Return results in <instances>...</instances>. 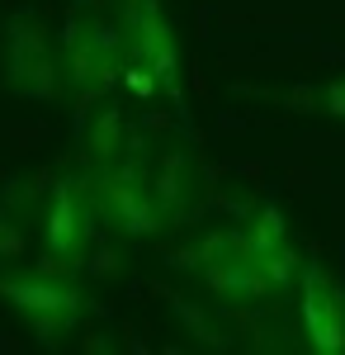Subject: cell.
<instances>
[{"instance_id": "7", "label": "cell", "mask_w": 345, "mask_h": 355, "mask_svg": "<svg viewBox=\"0 0 345 355\" xmlns=\"http://www.w3.org/2000/svg\"><path fill=\"white\" fill-rule=\"evenodd\" d=\"M123 28H128V57L147 62V67L157 71L161 90H175V67H180V57H175V33L166 24V15L157 10V0H133Z\"/></svg>"}, {"instance_id": "6", "label": "cell", "mask_w": 345, "mask_h": 355, "mask_svg": "<svg viewBox=\"0 0 345 355\" xmlns=\"http://www.w3.org/2000/svg\"><path fill=\"white\" fill-rule=\"evenodd\" d=\"M57 67L53 62V48H48V28L33 24V19H19L10 28V71L5 81L10 90H19L28 100H48L57 90Z\"/></svg>"}, {"instance_id": "5", "label": "cell", "mask_w": 345, "mask_h": 355, "mask_svg": "<svg viewBox=\"0 0 345 355\" xmlns=\"http://www.w3.org/2000/svg\"><path fill=\"white\" fill-rule=\"evenodd\" d=\"M303 327L308 346L321 355L345 351V294L321 266H303Z\"/></svg>"}, {"instance_id": "9", "label": "cell", "mask_w": 345, "mask_h": 355, "mask_svg": "<svg viewBox=\"0 0 345 355\" xmlns=\"http://www.w3.org/2000/svg\"><path fill=\"white\" fill-rule=\"evenodd\" d=\"M246 242H251V251L265 261L269 251H279V246H289L284 242V218L274 214V209H260L256 218H251V227H246Z\"/></svg>"}, {"instance_id": "3", "label": "cell", "mask_w": 345, "mask_h": 355, "mask_svg": "<svg viewBox=\"0 0 345 355\" xmlns=\"http://www.w3.org/2000/svg\"><path fill=\"white\" fill-rule=\"evenodd\" d=\"M95 199L105 204V214L123 232H133V237H147V232H157L161 227V194L157 185L133 171V166H114L95 175Z\"/></svg>"}, {"instance_id": "8", "label": "cell", "mask_w": 345, "mask_h": 355, "mask_svg": "<svg viewBox=\"0 0 345 355\" xmlns=\"http://www.w3.org/2000/svg\"><path fill=\"white\" fill-rule=\"evenodd\" d=\"M118 147H123V114H118V110H100V114H95V123H90V133H85V152H90V162L109 166L114 157H118Z\"/></svg>"}, {"instance_id": "4", "label": "cell", "mask_w": 345, "mask_h": 355, "mask_svg": "<svg viewBox=\"0 0 345 355\" xmlns=\"http://www.w3.org/2000/svg\"><path fill=\"white\" fill-rule=\"evenodd\" d=\"M90 194L95 180H62L48 199V214H43V246L57 266H71L85 256L90 242Z\"/></svg>"}, {"instance_id": "1", "label": "cell", "mask_w": 345, "mask_h": 355, "mask_svg": "<svg viewBox=\"0 0 345 355\" xmlns=\"http://www.w3.org/2000/svg\"><path fill=\"white\" fill-rule=\"evenodd\" d=\"M123 53H128V38H123L118 24H109V19H71L62 76L85 95H105L123 71V62H118Z\"/></svg>"}, {"instance_id": "2", "label": "cell", "mask_w": 345, "mask_h": 355, "mask_svg": "<svg viewBox=\"0 0 345 355\" xmlns=\"http://www.w3.org/2000/svg\"><path fill=\"white\" fill-rule=\"evenodd\" d=\"M0 299H10L33 327L43 331V341H57L62 331L80 318V289L62 275H0Z\"/></svg>"}, {"instance_id": "10", "label": "cell", "mask_w": 345, "mask_h": 355, "mask_svg": "<svg viewBox=\"0 0 345 355\" xmlns=\"http://www.w3.org/2000/svg\"><path fill=\"white\" fill-rule=\"evenodd\" d=\"M326 110H331V114H341V119H345V81L326 85Z\"/></svg>"}]
</instances>
